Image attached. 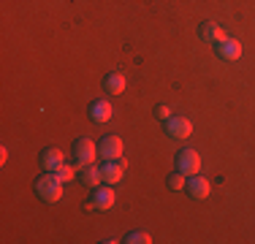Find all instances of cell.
Returning a JSON list of instances; mask_svg holds the SVG:
<instances>
[{
  "instance_id": "cell-1",
  "label": "cell",
  "mask_w": 255,
  "mask_h": 244,
  "mask_svg": "<svg viewBox=\"0 0 255 244\" xmlns=\"http://www.w3.org/2000/svg\"><path fill=\"white\" fill-rule=\"evenodd\" d=\"M35 193H38V198L46 201V204H57V201L63 198V179H60L57 174H52V171H46L44 176L35 179Z\"/></svg>"
},
{
  "instance_id": "cell-7",
  "label": "cell",
  "mask_w": 255,
  "mask_h": 244,
  "mask_svg": "<svg viewBox=\"0 0 255 244\" xmlns=\"http://www.w3.org/2000/svg\"><path fill=\"white\" fill-rule=\"evenodd\" d=\"M125 168H128V163L123 157H120V160H106L103 163V182H106V185H117L125 176Z\"/></svg>"
},
{
  "instance_id": "cell-2",
  "label": "cell",
  "mask_w": 255,
  "mask_h": 244,
  "mask_svg": "<svg viewBox=\"0 0 255 244\" xmlns=\"http://www.w3.org/2000/svg\"><path fill=\"white\" fill-rule=\"evenodd\" d=\"M95 157H98V146L93 144V138H87V136L76 138V141H74V160H76V166L79 168L93 166Z\"/></svg>"
},
{
  "instance_id": "cell-6",
  "label": "cell",
  "mask_w": 255,
  "mask_h": 244,
  "mask_svg": "<svg viewBox=\"0 0 255 244\" xmlns=\"http://www.w3.org/2000/svg\"><path fill=\"white\" fill-rule=\"evenodd\" d=\"M114 201H117V195H114V190H112V185H106V182H103V185H98L95 187V193H93V206L95 209H112L114 206Z\"/></svg>"
},
{
  "instance_id": "cell-3",
  "label": "cell",
  "mask_w": 255,
  "mask_h": 244,
  "mask_svg": "<svg viewBox=\"0 0 255 244\" xmlns=\"http://www.w3.org/2000/svg\"><path fill=\"white\" fill-rule=\"evenodd\" d=\"M177 171H179V174H185V176L198 174V171H201V155L193 152V149H182L177 155Z\"/></svg>"
},
{
  "instance_id": "cell-8",
  "label": "cell",
  "mask_w": 255,
  "mask_h": 244,
  "mask_svg": "<svg viewBox=\"0 0 255 244\" xmlns=\"http://www.w3.org/2000/svg\"><path fill=\"white\" fill-rule=\"evenodd\" d=\"M166 130H168V136H174V138H187L193 133V122L187 117H171L166 122Z\"/></svg>"
},
{
  "instance_id": "cell-18",
  "label": "cell",
  "mask_w": 255,
  "mask_h": 244,
  "mask_svg": "<svg viewBox=\"0 0 255 244\" xmlns=\"http://www.w3.org/2000/svg\"><path fill=\"white\" fill-rule=\"evenodd\" d=\"M155 114H157L160 120H166V122L174 117V114H171V106H166V103H160V106H155Z\"/></svg>"
},
{
  "instance_id": "cell-13",
  "label": "cell",
  "mask_w": 255,
  "mask_h": 244,
  "mask_svg": "<svg viewBox=\"0 0 255 244\" xmlns=\"http://www.w3.org/2000/svg\"><path fill=\"white\" fill-rule=\"evenodd\" d=\"M82 182L90 187H98L103 185V168H95V166H84L82 168Z\"/></svg>"
},
{
  "instance_id": "cell-11",
  "label": "cell",
  "mask_w": 255,
  "mask_h": 244,
  "mask_svg": "<svg viewBox=\"0 0 255 244\" xmlns=\"http://www.w3.org/2000/svg\"><path fill=\"white\" fill-rule=\"evenodd\" d=\"M114 114L112 103L109 101H93V106H90V117H93V122H109Z\"/></svg>"
},
{
  "instance_id": "cell-14",
  "label": "cell",
  "mask_w": 255,
  "mask_h": 244,
  "mask_svg": "<svg viewBox=\"0 0 255 244\" xmlns=\"http://www.w3.org/2000/svg\"><path fill=\"white\" fill-rule=\"evenodd\" d=\"M106 90L112 95L123 93V90H125V76H123V73H109V76H106Z\"/></svg>"
},
{
  "instance_id": "cell-9",
  "label": "cell",
  "mask_w": 255,
  "mask_h": 244,
  "mask_svg": "<svg viewBox=\"0 0 255 244\" xmlns=\"http://www.w3.org/2000/svg\"><path fill=\"white\" fill-rule=\"evenodd\" d=\"M215 49H217V54H220L223 60H239L242 57V44L236 38H228V35L223 41H217Z\"/></svg>"
},
{
  "instance_id": "cell-12",
  "label": "cell",
  "mask_w": 255,
  "mask_h": 244,
  "mask_svg": "<svg viewBox=\"0 0 255 244\" xmlns=\"http://www.w3.org/2000/svg\"><path fill=\"white\" fill-rule=\"evenodd\" d=\"M201 38L206 41V44H217V41L226 38V33H223V30L217 27L215 22H204V24H201Z\"/></svg>"
},
{
  "instance_id": "cell-10",
  "label": "cell",
  "mask_w": 255,
  "mask_h": 244,
  "mask_svg": "<svg viewBox=\"0 0 255 244\" xmlns=\"http://www.w3.org/2000/svg\"><path fill=\"white\" fill-rule=\"evenodd\" d=\"M63 166H65V157H63V152L54 149V146L41 155V168H44V171H52V174H54V171H60Z\"/></svg>"
},
{
  "instance_id": "cell-19",
  "label": "cell",
  "mask_w": 255,
  "mask_h": 244,
  "mask_svg": "<svg viewBox=\"0 0 255 244\" xmlns=\"http://www.w3.org/2000/svg\"><path fill=\"white\" fill-rule=\"evenodd\" d=\"M5 160H8V149L3 146V149H0V163H5Z\"/></svg>"
},
{
  "instance_id": "cell-5",
  "label": "cell",
  "mask_w": 255,
  "mask_h": 244,
  "mask_svg": "<svg viewBox=\"0 0 255 244\" xmlns=\"http://www.w3.org/2000/svg\"><path fill=\"white\" fill-rule=\"evenodd\" d=\"M185 190L190 193L196 201H204L206 195L212 193V185H209V179H206V176H201V174H193V176H187Z\"/></svg>"
},
{
  "instance_id": "cell-4",
  "label": "cell",
  "mask_w": 255,
  "mask_h": 244,
  "mask_svg": "<svg viewBox=\"0 0 255 244\" xmlns=\"http://www.w3.org/2000/svg\"><path fill=\"white\" fill-rule=\"evenodd\" d=\"M98 155L103 160H120L123 157V138L120 136H106L98 144Z\"/></svg>"
},
{
  "instance_id": "cell-15",
  "label": "cell",
  "mask_w": 255,
  "mask_h": 244,
  "mask_svg": "<svg viewBox=\"0 0 255 244\" xmlns=\"http://www.w3.org/2000/svg\"><path fill=\"white\" fill-rule=\"evenodd\" d=\"M125 242L128 244H149V242H152V236L144 234V231H133V234L125 236Z\"/></svg>"
},
{
  "instance_id": "cell-17",
  "label": "cell",
  "mask_w": 255,
  "mask_h": 244,
  "mask_svg": "<svg viewBox=\"0 0 255 244\" xmlns=\"http://www.w3.org/2000/svg\"><path fill=\"white\" fill-rule=\"evenodd\" d=\"M54 174H57V176H60V179H63V182H71V179H74V176H76V168H74V166H63L60 171H54Z\"/></svg>"
},
{
  "instance_id": "cell-16",
  "label": "cell",
  "mask_w": 255,
  "mask_h": 244,
  "mask_svg": "<svg viewBox=\"0 0 255 244\" xmlns=\"http://www.w3.org/2000/svg\"><path fill=\"white\" fill-rule=\"evenodd\" d=\"M185 185H187V176L185 174H171V179H168V187H171V190H185Z\"/></svg>"
}]
</instances>
